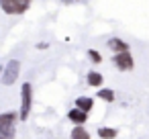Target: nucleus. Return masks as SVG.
I'll return each instance as SVG.
<instances>
[{
  "instance_id": "1",
  "label": "nucleus",
  "mask_w": 149,
  "mask_h": 139,
  "mask_svg": "<svg viewBox=\"0 0 149 139\" xmlns=\"http://www.w3.org/2000/svg\"><path fill=\"white\" fill-rule=\"evenodd\" d=\"M17 119H21L17 112L8 110V112H2L0 115V137L4 139H15V129H17Z\"/></svg>"
},
{
  "instance_id": "2",
  "label": "nucleus",
  "mask_w": 149,
  "mask_h": 139,
  "mask_svg": "<svg viewBox=\"0 0 149 139\" xmlns=\"http://www.w3.org/2000/svg\"><path fill=\"white\" fill-rule=\"evenodd\" d=\"M21 112H19V117H21V121H27L29 119V112H31V106H33V86L29 84V82H25L23 86H21Z\"/></svg>"
},
{
  "instance_id": "3",
  "label": "nucleus",
  "mask_w": 149,
  "mask_h": 139,
  "mask_svg": "<svg viewBox=\"0 0 149 139\" xmlns=\"http://www.w3.org/2000/svg\"><path fill=\"white\" fill-rule=\"evenodd\" d=\"M19 74H21V61L19 59H10L4 66V70H2V84L4 86H13L17 82Z\"/></svg>"
},
{
  "instance_id": "4",
  "label": "nucleus",
  "mask_w": 149,
  "mask_h": 139,
  "mask_svg": "<svg viewBox=\"0 0 149 139\" xmlns=\"http://www.w3.org/2000/svg\"><path fill=\"white\" fill-rule=\"evenodd\" d=\"M31 6L29 0H0V8L6 15H23Z\"/></svg>"
},
{
  "instance_id": "5",
  "label": "nucleus",
  "mask_w": 149,
  "mask_h": 139,
  "mask_svg": "<svg viewBox=\"0 0 149 139\" xmlns=\"http://www.w3.org/2000/svg\"><path fill=\"white\" fill-rule=\"evenodd\" d=\"M114 66L120 70V72H127V70H133V66H135V59H133V55H131V51H127V53H118V55H114Z\"/></svg>"
},
{
  "instance_id": "6",
  "label": "nucleus",
  "mask_w": 149,
  "mask_h": 139,
  "mask_svg": "<svg viewBox=\"0 0 149 139\" xmlns=\"http://www.w3.org/2000/svg\"><path fill=\"white\" fill-rule=\"evenodd\" d=\"M106 47H108L110 51H114L116 55H118V53H127V51H129V43H125V41H123V39H118V37L108 39Z\"/></svg>"
},
{
  "instance_id": "7",
  "label": "nucleus",
  "mask_w": 149,
  "mask_h": 139,
  "mask_svg": "<svg viewBox=\"0 0 149 139\" xmlns=\"http://www.w3.org/2000/svg\"><path fill=\"white\" fill-rule=\"evenodd\" d=\"M68 119H70L76 127H82V125L88 121V112H84V110H80V108H72V110L68 112Z\"/></svg>"
},
{
  "instance_id": "8",
  "label": "nucleus",
  "mask_w": 149,
  "mask_h": 139,
  "mask_svg": "<svg viewBox=\"0 0 149 139\" xmlns=\"http://www.w3.org/2000/svg\"><path fill=\"white\" fill-rule=\"evenodd\" d=\"M92 106H94V100H92L90 96H78V98H76V108H80V110H84V112H90Z\"/></svg>"
},
{
  "instance_id": "9",
  "label": "nucleus",
  "mask_w": 149,
  "mask_h": 139,
  "mask_svg": "<svg viewBox=\"0 0 149 139\" xmlns=\"http://www.w3.org/2000/svg\"><path fill=\"white\" fill-rule=\"evenodd\" d=\"M86 80H88V84H90V86H94V88H98V90H100V84L104 82V78H102V74H100V72H88Z\"/></svg>"
},
{
  "instance_id": "10",
  "label": "nucleus",
  "mask_w": 149,
  "mask_h": 139,
  "mask_svg": "<svg viewBox=\"0 0 149 139\" xmlns=\"http://www.w3.org/2000/svg\"><path fill=\"white\" fill-rule=\"evenodd\" d=\"M98 137L100 139H114L116 135H118V131L116 129H112V127H98Z\"/></svg>"
},
{
  "instance_id": "11",
  "label": "nucleus",
  "mask_w": 149,
  "mask_h": 139,
  "mask_svg": "<svg viewBox=\"0 0 149 139\" xmlns=\"http://www.w3.org/2000/svg\"><path fill=\"white\" fill-rule=\"evenodd\" d=\"M98 98L104 100V102H114V90H110V88H100V90H98Z\"/></svg>"
},
{
  "instance_id": "12",
  "label": "nucleus",
  "mask_w": 149,
  "mask_h": 139,
  "mask_svg": "<svg viewBox=\"0 0 149 139\" xmlns=\"http://www.w3.org/2000/svg\"><path fill=\"white\" fill-rule=\"evenodd\" d=\"M72 139H90V133L82 127H76V129H72Z\"/></svg>"
},
{
  "instance_id": "13",
  "label": "nucleus",
  "mask_w": 149,
  "mask_h": 139,
  "mask_svg": "<svg viewBox=\"0 0 149 139\" xmlns=\"http://www.w3.org/2000/svg\"><path fill=\"white\" fill-rule=\"evenodd\" d=\"M88 57L92 59V64H102V53L96 49H88Z\"/></svg>"
},
{
  "instance_id": "14",
  "label": "nucleus",
  "mask_w": 149,
  "mask_h": 139,
  "mask_svg": "<svg viewBox=\"0 0 149 139\" xmlns=\"http://www.w3.org/2000/svg\"><path fill=\"white\" fill-rule=\"evenodd\" d=\"M0 139H4V137H0Z\"/></svg>"
}]
</instances>
